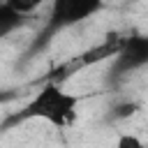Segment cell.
<instances>
[{"label":"cell","mask_w":148,"mask_h":148,"mask_svg":"<svg viewBox=\"0 0 148 148\" xmlns=\"http://www.w3.org/2000/svg\"><path fill=\"white\" fill-rule=\"evenodd\" d=\"M76 113H79V97L67 92L60 83L51 81V83H44L32 95V99L21 109L16 120L39 118L56 127H67L76 120Z\"/></svg>","instance_id":"cell-1"},{"label":"cell","mask_w":148,"mask_h":148,"mask_svg":"<svg viewBox=\"0 0 148 148\" xmlns=\"http://www.w3.org/2000/svg\"><path fill=\"white\" fill-rule=\"evenodd\" d=\"M104 7V0H51L49 14V32L72 28L95 16Z\"/></svg>","instance_id":"cell-2"},{"label":"cell","mask_w":148,"mask_h":148,"mask_svg":"<svg viewBox=\"0 0 148 148\" xmlns=\"http://www.w3.org/2000/svg\"><path fill=\"white\" fill-rule=\"evenodd\" d=\"M113 74L123 76V74H132L139 72L143 67H148V35L134 32L125 39H120L118 51L113 53Z\"/></svg>","instance_id":"cell-3"},{"label":"cell","mask_w":148,"mask_h":148,"mask_svg":"<svg viewBox=\"0 0 148 148\" xmlns=\"http://www.w3.org/2000/svg\"><path fill=\"white\" fill-rule=\"evenodd\" d=\"M25 21H28V16L16 12L7 2H0V39H5L9 35H14L16 30H21L25 25Z\"/></svg>","instance_id":"cell-4"},{"label":"cell","mask_w":148,"mask_h":148,"mask_svg":"<svg viewBox=\"0 0 148 148\" xmlns=\"http://www.w3.org/2000/svg\"><path fill=\"white\" fill-rule=\"evenodd\" d=\"M139 109H141V106H139V102H134V99H116V102L109 106V111H106V120H111V123L127 120V118H132Z\"/></svg>","instance_id":"cell-5"},{"label":"cell","mask_w":148,"mask_h":148,"mask_svg":"<svg viewBox=\"0 0 148 148\" xmlns=\"http://www.w3.org/2000/svg\"><path fill=\"white\" fill-rule=\"evenodd\" d=\"M113 148H146V143H143L141 136H136L132 132H123V134H118Z\"/></svg>","instance_id":"cell-6"},{"label":"cell","mask_w":148,"mask_h":148,"mask_svg":"<svg viewBox=\"0 0 148 148\" xmlns=\"http://www.w3.org/2000/svg\"><path fill=\"white\" fill-rule=\"evenodd\" d=\"M9 7H14L16 12H21L23 16H30L35 9H39V5L44 2V0H5Z\"/></svg>","instance_id":"cell-7"},{"label":"cell","mask_w":148,"mask_h":148,"mask_svg":"<svg viewBox=\"0 0 148 148\" xmlns=\"http://www.w3.org/2000/svg\"><path fill=\"white\" fill-rule=\"evenodd\" d=\"M0 2H5V0H0Z\"/></svg>","instance_id":"cell-8"}]
</instances>
